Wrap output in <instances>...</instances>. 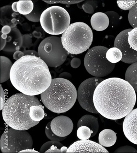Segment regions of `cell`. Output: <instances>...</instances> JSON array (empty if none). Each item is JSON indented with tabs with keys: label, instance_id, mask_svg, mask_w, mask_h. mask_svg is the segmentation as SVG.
I'll return each instance as SVG.
<instances>
[{
	"label": "cell",
	"instance_id": "cell-38",
	"mask_svg": "<svg viewBox=\"0 0 137 153\" xmlns=\"http://www.w3.org/2000/svg\"><path fill=\"white\" fill-rule=\"evenodd\" d=\"M0 96H1V101H0V103H1V105H0V110H2L3 108H4V106L5 105V94H4V90H3L2 86H0Z\"/></svg>",
	"mask_w": 137,
	"mask_h": 153
},
{
	"label": "cell",
	"instance_id": "cell-44",
	"mask_svg": "<svg viewBox=\"0 0 137 153\" xmlns=\"http://www.w3.org/2000/svg\"><path fill=\"white\" fill-rule=\"evenodd\" d=\"M20 153H39L37 151H36L34 149H32V148L26 149L24 150H22L20 152Z\"/></svg>",
	"mask_w": 137,
	"mask_h": 153
},
{
	"label": "cell",
	"instance_id": "cell-13",
	"mask_svg": "<svg viewBox=\"0 0 137 153\" xmlns=\"http://www.w3.org/2000/svg\"><path fill=\"white\" fill-rule=\"evenodd\" d=\"M51 128L56 135L59 137H67L73 131V122L67 116L60 115L51 121Z\"/></svg>",
	"mask_w": 137,
	"mask_h": 153
},
{
	"label": "cell",
	"instance_id": "cell-1",
	"mask_svg": "<svg viewBox=\"0 0 137 153\" xmlns=\"http://www.w3.org/2000/svg\"><path fill=\"white\" fill-rule=\"evenodd\" d=\"M136 93L126 80L117 77L104 79L96 87L93 103L103 117L116 120L127 116L133 109Z\"/></svg>",
	"mask_w": 137,
	"mask_h": 153
},
{
	"label": "cell",
	"instance_id": "cell-32",
	"mask_svg": "<svg viewBox=\"0 0 137 153\" xmlns=\"http://www.w3.org/2000/svg\"><path fill=\"white\" fill-rule=\"evenodd\" d=\"M105 14L108 16L109 24L113 26L118 25L120 21V16L118 13L114 11H108L105 12Z\"/></svg>",
	"mask_w": 137,
	"mask_h": 153
},
{
	"label": "cell",
	"instance_id": "cell-2",
	"mask_svg": "<svg viewBox=\"0 0 137 153\" xmlns=\"http://www.w3.org/2000/svg\"><path fill=\"white\" fill-rule=\"evenodd\" d=\"M52 80L48 65L40 57L33 55L16 60L10 72L13 86L26 95H41L50 86Z\"/></svg>",
	"mask_w": 137,
	"mask_h": 153
},
{
	"label": "cell",
	"instance_id": "cell-17",
	"mask_svg": "<svg viewBox=\"0 0 137 153\" xmlns=\"http://www.w3.org/2000/svg\"><path fill=\"white\" fill-rule=\"evenodd\" d=\"M91 24L93 29L97 31H102L108 28L109 19L105 13L98 12L93 15L91 19Z\"/></svg>",
	"mask_w": 137,
	"mask_h": 153
},
{
	"label": "cell",
	"instance_id": "cell-39",
	"mask_svg": "<svg viewBox=\"0 0 137 153\" xmlns=\"http://www.w3.org/2000/svg\"><path fill=\"white\" fill-rule=\"evenodd\" d=\"M81 61L79 58L74 57L71 61L70 65L73 68H77L81 65Z\"/></svg>",
	"mask_w": 137,
	"mask_h": 153
},
{
	"label": "cell",
	"instance_id": "cell-9",
	"mask_svg": "<svg viewBox=\"0 0 137 153\" xmlns=\"http://www.w3.org/2000/svg\"><path fill=\"white\" fill-rule=\"evenodd\" d=\"M32 137L26 130L10 128L1 137L0 148L2 153H20L22 150L32 148Z\"/></svg>",
	"mask_w": 137,
	"mask_h": 153
},
{
	"label": "cell",
	"instance_id": "cell-41",
	"mask_svg": "<svg viewBox=\"0 0 137 153\" xmlns=\"http://www.w3.org/2000/svg\"><path fill=\"white\" fill-rule=\"evenodd\" d=\"M59 78H61L67 79L68 78H70L72 76H71V74L68 72H63L59 74Z\"/></svg>",
	"mask_w": 137,
	"mask_h": 153
},
{
	"label": "cell",
	"instance_id": "cell-7",
	"mask_svg": "<svg viewBox=\"0 0 137 153\" xmlns=\"http://www.w3.org/2000/svg\"><path fill=\"white\" fill-rule=\"evenodd\" d=\"M109 49L98 45L89 49L84 59V65L86 70L95 77L102 78L111 74L115 67V64L110 62L106 57Z\"/></svg>",
	"mask_w": 137,
	"mask_h": 153
},
{
	"label": "cell",
	"instance_id": "cell-14",
	"mask_svg": "<svg viewBox=\"0 0 137 153\" xmlns=\"http://www.w3.org/2000/svg\"><path fill=\"white\" fill-rule=\"evenodd\" d=\"M123 131L128 140L137 145V108L133 109L125 117Z\"/></svg>",
	"mask_w": 137,
	"mask_h": 153
},
{
	"label": "cell",
	"instance_id": "cell-15",
	"mask_svg": "<svg viewBox=\"0 0 137 153\" xmlns=\"http://www.w3.org/2000/svg\"><path fill=\"white\" fill-rule=\"evenodd\" d=\"M0 10V22L1 25L3 26H10L13 29L16 27L17 24L22 23L24 20L20 14L13 11L12 6L7 5L2 7Z\"/></svg>",
	"mask_w": 137,
	"mask_h": 153
},
{
	"label": "cell",
	"instance_id": "cell-31",
	"mask_svg": "<svg viewBox=\"0 0 137 153\" xmlns=\"http://www.w3.org/2000/svg\"><path fill=\"white\" fill-rule=\"evenodd\" d=\"M26 55H33V56H36L39 57L38 52L34 51V50H26V51H16L13 54V59L15 60H18L21 57H23L24 56Z\"/></svg>",
	"mask_w": 137,
	"mask_h": 153
},
{
	"label": "cell",
	"instance_id": "cell-5",
	"mask_svg": "<svg viewBox=\"0 0 137 153\" xmlns=\"http://www.w3.org/2000/svg\"><path fill=\"white\" fill-rule=\"evenodd\" d=\"M61 39L63 47L69 54H80L89 49L92 43L93 33L86 23L74 22L62 34Z\"/></svg>",
	"mask_w": 137,
	"mask_h": 153
},
{
	"label": "cell",
	"instance_id": "cell-36",
	"mask_svg": "<svg viewBox=\"0 0 137 153\" xmlns=\"http://www.w3.org/2000/svg\"><path fill=\"white\" fill-rule=\"evenodd\" d=\"M115 153H137V150L133 147L126 146L118 148L115 150Z\"/></svg>",
	"mask_w": 137,
	"mask_h": 153
},
{
	"label": "cell",
	"instance_id": "cell-40",
	"mask_svg": "<svg viewBox=\"0 0 137 153\" xmlns=\"http://www.w3.org/2000/svg\"><path fill=\"white\" fill-rule=\"evenodd\" d=\"M12 28L10 27V26H4L1 29V32L3 34L5 35H8L10 32L12 31Z\"/></svg>",
	"mask_w": 137,
	"mask_h": 153
},
{
	"label": "cell",
	"instance_id": "cell-34",
	"mask_svg": "<svg viewBox=\"0 0 137 153\" xmlns=\"http://www.w3.org/2000/svg\"><path fill=\"white\" fill-rule=\"evenodd\" d=\"M32 34H24L22 35V51H26V49L30 48L32 45Z\"/></svg>",
	"mask_w": 137,
	"mask_h": 153
},
{
	"label": "cell",
	"instance_id": "cell-37",
	"mask_svg": "<svg viewBox=\"0 0 137 153\" xmlns=\"http://www.w3.org/2000/svg\"><path fill=\"white\" fill-rule=\"evenodd\" d=\"M82 9L85 12L88 14H93L94 12V8L89 3H86V2L82 4Z\"/></svg>",
	"mask_w": 137,
	"mask_h": 153
},
{
	"label": "cell",
	"instance_id": "cell-19",
	"mask_svg": "<svg viewBox=\"0 0 137 153\" xmlns=\"http://www.w3.org/2000/svg\"><path fill=\"white\" fill-rule=\"evenodd\" d=\"M98 140L99 144L103 147H112L116 142V134L111 129H104L100 132Z\"/></svg>",
	"mask_w": 137,
	"mask_h": 153
},
{
	"label": "cell",
	"instance_id": "cell-45",
	"mask_svg": "<svg viewBox=\"0 0 137 153\" xmlns=\"http://www.w3.org/2000/svg\"><path fill=\"white\" fill-rule=\"evenodd\" d=\"M86 3H89L91 5H92L93 8L95 9L97 7V2L94 1H86Z\"/></svg>",
	"mask_w": 137,
	"mask_h": 153
},
{
	"label": "cell",
	"instance_id": "cell-6",
	"mask_svg": "<svg viewBox=\"0 0 137 153\" xmlns=\"http://www.w3.org/2000/svg\"><path fill=\"white\" fill-rule=\"evenodd\" d=\"M42 28L51 35L63 34L70 25V16L61 7L51 6L43 11L40 18Z\"/></svg>",
	"mask_w": 137,
	"mask_h": 153
},
{
	"label": "cell",
	"instance_id": "cell-30",
	"mask_svg": "<svg viewBox=\"0 0 137 153\" xmlns=\"http://www.w3.org/2000/svg\"><path fill=\"white\" fill-rule=\"evenodd\" d=\"M128 18L131 26L137 27V3L130 10Z\"/></svg>",
	"mask_w": 137,
	"mask_h": 153
},
{
	"label": "cell",
	"instance_id": "cell-26",
	"mask_svg": "<svg viewBox=\"0 0 137 153\" xmlns=\"http://www.w3.org/2000/svg\"><path fill=\"white\" fill-rule=\"evenodd\" d=\"M106 57L110 62L116 64L122 60V53L118 48L113 47L108 50L106 53Z\"/></svg>",
	"mask_w": 137,
	"mask_h": 153
},
{
	"label": "cell",
	"instance_id": "cell-47",
	"mask_svg": "<svg viewBox=\"0 0 137 153\" xmlns=\"http://www.w3.org/2000/svg\"><path fill=\"white\" fill-rule=\"evenodd\" d=\"M67 147H64L63 146V147L61 148V153H67Z\"/></svg>",
	"mask_w": 137,
	"mask_h": 153
},
{
	"label": "cell",
	"instance_id": "cell-29",
	"mask_svg": "<svg viewBox=\"0 0 137 153\" xmlns=\"http://www.w3.org/2000/svg\"><path fill=\"white\" fill-rule=\"evenodd\" d=\"M45 134L46 136L47 137L48 139L51 140H55L58 142H61L62 140H64L66 137H59L55 134L52 130L51 128V122H49L47 125H46L45 128Z\"/></svg>",
	"mask_w": 137,
	"mask_h": 153
},
{
	"label": "cell",
	"instance_id": "cell-23",
	"mask_svg": "<svg viewBox=\"0 0 137 153\" xmlns=\"http://www.w3.org/2000/svg\"><path fill=\"white\" fill-rule=\"evenodd\" d=\"M34 7V3L31 0H20L16 4L18 13L25 16L32 12Z\"/></svg>",
	"mask_w": 137,
	"mask_h": 153
},
{
	"label": "cell",
	"instance_id": "cell-12",
	"mask_svg": "<svg viewBox=\"0 0 137 153\" xmlns=\"http://www.w3.org/2000/svg\"><path fill=\"white\" fill-rule=\"evenodd\" d=\"M67 153H109L104 147L92 140H77L67 149Z\"/></svg>",
	"mask_w": 137,
	"mask_h": 153
},
{
	"label": "cell",
	"instance_id": "cell-16",
	"mask_svg": "<svg viewBox=\"0 0 137 153\" xmlns=\"http://www.w3.org/2000/svg\"><path fill=\"white\" fill-rule=\"evenodd\" d=\"M6 42V45L3 50L4 51L14 53L22 49V35L16 27L12 29L11 32L7 35Z\"/></svg>",
	"mask_w": 137,
	"mask_h": 153
},
{
	"label": "cell",
	"instance_id": "cell-24",
	"mask_svg": "<svg viewBox=\"0 0 137 153\" xmlns=\"http://www.w3.org/2000/svg\"><path fill=\"white\" fill-rule=\"evenodd\" d=\"M64 146L58 141L51 140L43 144L40 148V153H61V148Z\"/></svg>",
	"mask_w": 137,
	"mask_h": 153
},
{
	"label": "cell",
	"instance_id": "cell-10",
	"mask_svg": "<svg viewBox=\"0 0 137 153\" xmlns=\"http://www.w3.org/2000/svg\"><path fill=\"white\" fill-rule=\"evenodd\" d=\"M104 80L102 78L93 77L87 79L80 84L77 90V100L81 107L87 112L98 113L93 103V94L96 87Z\"/></svg>",
	"mask_w": 137,
	"mask_h": 153
},
{
	"label": "cell",
	"instance_id": "cell-42",
	"mask_svg": "<svg viewBox=\"0 0 137 153\" xmlns=\"http://www.w3.org/2000/svg\"><path fill=\"white\" fill-rule=\"evenodd\" d=\"M7 42L6 39L1 37V47H0V51H3L4 48H5Z\"/></svg>",
	"mask_w": 137,
	"mask_h": 153
},
{
	"label": "cell",
	"instance_id": "cell-22",
	"mask_svg": "<svg viewBox=\"0 0 137 153\" xmlns=\"http://www.w3.org/2000/svg\"><path fill=\"white\" fill-rule=\"evenodd\" d=\"M46 6L42 3L41 1V2L37 1V2H35L34 4V7L32 12L25 16L26 18L32 22H40V18L42 14L46 10Z\"/></svg>",
	"mask_w": 137,
	"mask_h": 153
},
{
	"label": "cell",
	"instance_id": "cell-28",
	"mask_svg": "<svg viewBox=\"0 0 137 153\" xmlns=\"http://www.w3.org/2000/svg\"><path fill=\"white\" fill-rule=\"evenodd\" d=\"M127 41L131 48L137 51V27L131 29L128 32Z\"/></svg>",
	"mask_w": 137,
	"mask_h": 153
},
{
	"label": "cell",
	"instance_id": "cell-43",
	"mask_svg": "<svg viewBox=\"0 0 137 153\" xmlns=\"http://www.w3.org/2000/svg\"><path fill=\"white\" fill-rule=\"evenodd\" d=\"M32 35L36 38H42V33L40 31H38L37 30H36L34 32H32Z\"/></svg>",
	"mask_w": 137,
	"mask_h": 153
},
{
	"label": "cell",
	"instance_id": "cell-18",
	"mask_svg": "<svg viewBox=\"0 0 137 153\" xmlns=\"http://www.w3.org/2000/svg\"><path fill=\"white\" fill-rule=\"evenodd\" d=\"M81 126H86L88 127L93 131L91 137H93L97 134L99 130L98 118L91 115H85L78 121L77 128Z\"/></svg>",
	"mask_w": 137,
	"mask_h": 153
},
{
	"label": "cell",
	"instance_id": "cell-8",
	"mask_svg": "<svg viewBox=\"0 0 137 153\" xmlns=\"http://www.w3.org/2000/svg\"><path fill=\"white\" fill-rule=\"evenodd\" d=\"M38 54L48 66L54 68L63 64L69 54L63 46L61 37L55 36L48 37L41 42Z\"/></svg>",
	"mask_w": 137,
	"mask_h": 153
},
{
	"label": "cell",
	"instance_id": "cell-4",
	"mask_svg": "<svg viewBox=\"0 0 137 153\" xmlns=\"http://www.w3.org/2000/svg\"><path fill=\"white\" fill-rule=\"evenodd\" d=\"M41 99L47 108L60 114L73 107L77 99V91L69 80L57 78L52 80L50 86L41 94Z\"/></svg>",
	"mask_w": 137,
	"mask_h": 153
},
{
	"label": "cell",
	"instance_id": "cell-3",
	"mask_svg": "<svg viewBox=\"0 0 137 153\" xmlns=\"http://www.w3.org/2000/svg\"><path fill=\"white\" fill-rule=\"evenodd\" d=\"M41 105L35 96L17 93L6 101L2 111L3 120L10 128L19 130H28L40 122L32 120L29 113L33 105Z\"/></svg>",
	"mask_w": 137,
	"mask_h": 153
},
{
	"label": "cell",
	"instance_id": "cell-20",
	"mask_svg": "<svg viewBox=\"0 0 137 153\" xmlns=\"http://www.w3.org/2000/svg\"><path fill=\"white\" fill-rule=\"evenodd\" d=\"M1 79L0 83H3L10 79V72L13 64L8 57L1 56Z\"/></svg>",
	"mask_w": 137,
	"mask_h": 153
},
{
	"label": "cell",
	"instance_id": "cell-35",
	"mask_svg": "<svg viewBox=\"0 0 137 153\" xmlns=\"http://www.w3.org/2000/svg\"><path fill=\"white\" fill-rule=\"evenodd\" d=\"M44 2L48 4H54V3H61L64 4H78V3H81L83 2L84 1H68V0H63V1H43Z\"/></svg>",
	"mask_w": 137,
	"mask_h": 153
},
{
	"label": "cell",
	"instance_id": "cell-25",
	"mask_svg": "<svg viewBox=\"0 0 137 153\" xmlns=\"http://www.w3.org/2000/svg\"><path fill=\"white\" fill-rule=\"evenodd\" d=\"M29 115L33 121L40 122L45 117L43 107L41 105H33L30 108Z\"/></svg>",
	"mask_w": 137,
	"mask_h": 153
},
{
	"label": "cell",
	"instance_id": "cell-11",
	"mask_svg": "<svg viewBox=\"0 0 137 153\" xmlns=\"http://www.w3.org/2000/svg\"><path fill=\"white\" fill-rule=\"evenodd\" d=\"M131 29L121 31L115 38L114 47L118 48L122 53L121 61L126 64H132L137 62V51L132 49L128 42V33Z\"/></svg>",
	"mask_w": 137,
	"mask_h": 153
},
{
	"label": "cell",
	"instance_id": "cell-21",
	"mask_svg": "<svg viewBox=\"0 0 137 153\" xmlns=\"http://www.w3.org/2000/svg\"><path fill=\"white\" fill-rule=\"evenodd\" d=\"M125 80L131 84L137 93V62L131 64L128 67L125 74Z\"/></svg>",
	"mask_w": 137,
	"mask_h": 153
},
{
	"label": "cell",
	"instance_id": "cell-46",
	"mask_svg": "<svg viewBox=\"0 0 137 153\" xmlns=\"http://www.w3.org/2000/svg\"><path fill=\"white\" fill-rule=\"evenodd\" d=\"M16 4H17V2L12 3V10H13L14 12L18 13L17 9H16Z\"/></svg>",
	"mask_w": 137,
	"mask_h": 153
},
{
	"label": "cell",
	"instance_id": "cell-33",
	"mask_svg": "<svg viewBox=\"0 0 137 153\" xmlns=\"http://www.w3.org/2000/svg\"><path fill=\"white\" fill-rule=\"evenodd\" d=\"M119 8L123 10H130L137 3V1H118Z\"/></svg>",
	"mask_w": 137,
	"mask_h": 153
},
{
	"label": "cell",
	"instance_id": "cell-27",
	"mask_svg": "<svg viewBox=\"0 0 137 153\" xmlns=\"http://www.w3.org/2000/svg\"><path fill=\"white\" fill-rule=\"evenodd\" d=\"M93 131L88 127L81 126L78 128L77 131V136L81 140H87L91 137Z\"/></svg>",
	"mask_w": 137,
	"mask_h": 153
}]
</instances>
